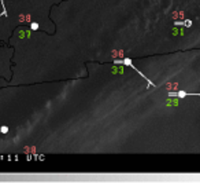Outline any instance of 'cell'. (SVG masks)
Returning <instances> with one entry per match:
<instances>
[{
    "mask_svg": "<svg viewBox=\"0 0 200 183\" xmlns=\"http://www.w3.org/2000/svg\"><path fill=\"white\" fill-rule=\"evenodd\" d=\"M115 63H121V65H124V66H130V68H132L133 70H136V72H137V73L140 74V76H141L143 79H145V80H147V81H148V83L151 84V86H155V84H153L152 81H151V80H148L147 77H145L144 74L141 73V72H140V70H138V69L136 68L134 65H133V63H132V61H130V58H125V59H121V61H115Z\"/></svg>",
    "mask_w": 200,
    "mask_h": 183,
    "instance_id": "obj_1",
    "label": "cell"
},
{
    "mask_svg": "<svg viewBox=\"0 0 200 183\" xmlns=\"http://www.w3.org/2000/svg\"><path fill=\"white\" fill-rule=\"evenodd\" d=\"M169 96H178V98L200 96V94H197V92H184V91H178V92H169Z\"/></svg>",
    "mask_w": 200,
    "mask_h": 183,
    "instance_id": "obj_2",
    "label": "cell"
},
{
    "mask_svg": "<svg viewBox=\"0 0 200 183\" xmlns=\"http://www.w3.org/2000/svg\"><path fill=\"white\" fill-rule=\"evenodd\" d=\"M112 73H125V68H118V66H115V68H112Z\"/></svg>",
    "mask_w": 200,
    "mask_h": 183,
    "instance_id": "obj_3",
    "label": "cell"
},
{
    "mask_svg": "<svg viewBox=\"0 0 200 183\" xmlns=\"http://www.w3.org/2000/svg\"><path fill=\"white\" fill-rule=\"evenodd\" d=\"M167 105H170V106H175V105H178V100H167Z\"/></svg>",
    "mask_w": 200,
    "mask_h": 183,
    "instance_id": "obj_4",
    "label": "cell"
},
{
    "mask_svg": "<svg viewBox=\"0 0 200 183\" xmlns=\"http://www.w3.org/2000/svg\"><path fill=\"white\" fill-rule=\"evenodd\" d=\"M32 29H33V30L38 29V25H37V24H32Z\"/></svg>",
    "mask_w": 200,
    "mask_h": 183,
    "instance_id": "obj_5",
    "label": "cell"
},
{
    "mask_svg": "<svg viewBox=\"0 0 200 183\" xmlns=\"http://www.w3.org/2000/svg\"><path fill=\"white\" fill-rule=\"evenodd\" d=\"M7 131H8V128H7V127H3V128H1V132H3V134H6Z\"/></svg>",
    "mask_w": 200,
    "mask_h": 183,
    "instance_id": "obj_6",
    "label": "cell"
}]
</instances>
